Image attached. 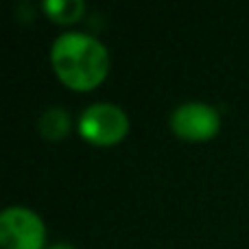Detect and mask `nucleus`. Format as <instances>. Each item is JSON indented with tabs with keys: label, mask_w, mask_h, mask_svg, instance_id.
I'll return each mask as SVG.
<instances>
[{
	"label": "nucleus",
	"mask_w": 249,
	"mask_h": 249,
	"mask_svg": "<svg viewBox=\"0 0 249 249\" xmlns=\"http://www.w3.org/2000/svg\"><path fill=\"white\" fill-rule=\"evenodd\" d=\"M51 64L70 90H94L109 72V53L96 37L79 31L61 33L51 46Z\"/></svg>",
	"instance_id": "nucleus-1"
},
{
	"label": "nucleus",
	"mask_w": 249,
	"mask_h": 249,
	"mask_svg": "<svg viewBox=\"0 0 249 249\" xmlns=\"http://www.w3.org/2000/svg\"><path fill=\"white\" fill-rule=\"evenodd\" d=\"M79 131L96 146L118 144L129 131V118L114 103H94L83 109L79 118Z\"/></svg>",
	"instance_id": "nucleus-2"
},
{
	"label": "nucleus",
	"mask_w": 249,
	"mask_h": 249,
	"mask_svg": "<svg viewBox=\"0 0 249 249\" xmlns=\"http://www.w3.org/2000/svg\"><path fill=\"white\" fill-rule=\"evenodd\" d=\"M46 241L44 223L31 208L9 206L0 214L2 249H42Z\"/></svg>",
	"instance_id": "nucleus-3"
},
{
	"label": "nucleus",
	"mask_w": 249,
	"mask_h": 249,
	"mask_svg": "<svg viewBox=\"0 0 249 249\" xmlns=\"http://www.w3.org/2000/svg\"><path fill=\"white\" fill-rule=\"evenodd\" d=\"M171 129L175 136L188 142H203L216 136L221 116L212 105L203 101H186L171 112Z\"/></svg>",
	"instance_id": "nucleus-4"
},
{
	"label": "nucleus",
	"mask_w": 249,
	"mask_h": 249,
	"mask_svg": "<svg viewBox=\"0 0 249 249\" xmlns=\"http://www.w3.org/2000/svg\"><path fill=\"white\" fill-rule=\"evenodd\" d=\"M37 129L44 140H51V142L64 140L70 131V114L61 107H48L46 112L39 116Z\"/></svg>",
	"instance_id": "nucleus-5"
},
{
	"label": "nucleus",
	"mask_w": 249,
	"mask_h": 249,
	"mask_svg": "<svg viewBox=\"0 0 249 249\" xmlns=\"http://www.w3.org/2000/svg\"><path fill=\"white\" fill-rule=\"evenodd\" d=\"M42 9L57 24H72L83 16L86 2L83 0H46Z\"/></svg>",
	"instance_id": "nucleus-6"
},
{
	"label": "nucleus",
	"mask_w": 249,
	"mask_h": 249,
	"mask_svg": "<svg viewBox=\"0 0 249 249\" xmlns=\"http://www.w3.org/2000/svg\"><path fill=\"white\" fill-rule=\"evenodd\" d=\"M48 249H77V247H72L70 243H57V245H51Z\"/></svg>",
	"instance_id": "nucleus-7"
}]
</instances>
